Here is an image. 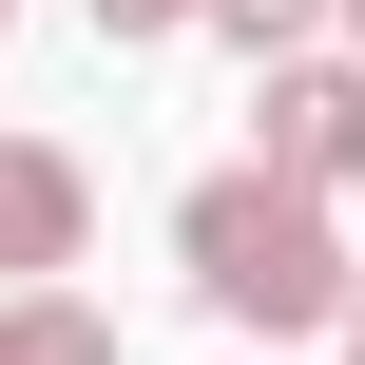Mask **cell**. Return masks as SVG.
<instances>
[{"mask_svg":"<svg viewBox=\"0 0 365 365\" xmlns=\"http://www.w3.org/2000/svg\"><path fill=\"white\" fill-rule=\"evenodd\" d=\"M77 250H96V173L58 135H0V289H58Z\"/></svg>","mask_w":365,"mask_h":365,"instance_id":"obj_3","label":"cell"},{"mask_svg":"<svg viewBox=\"0 0 365 365\" xmlns=\"http://www.w3.org/2000/svg\"><path fill=\"white\" fill-rule=\"evenodd\" d=\"M346 365H365V346H346Z\"/></svg>","mask_w":365,"mask_h":365,"instance_id":"obj_10","label":"cell"},{"mask_svg":"<svg viewBox=\"0 0 365 365\" xmlns=\"http://www.w3.org/2000/svg\"><path fill=\"white\" fill-rule=\"evenodd\" d=\"M346 346H365V289H346Z\"/></svg>","mask_w":365,"mask_h":365,"instance_id":"obj_7","label":"cell"},{"mask_svg":"<svg viewBox=\"0 0 365 365\" xmlns=\"http://www.w3.org/2000/svg\"><path fill=\"white\" fill-rule=\"evenodd\" d=\"M173 269H192V308H212L231 346H308V327H346V289H365L346 192H308V173H269V154H231V173L173 192Z\"/></svg>","mask_w":365,"mask_h":365,"instance_id":"obj_1","label":"cell"},{"mask_svg":"<svg viewBox=\"0 0 365 365\" xmlns=\"http://www.w3.org/2000/svg\"><path fill=\"white\" fill-rule=\"evenodd\" d=\"M0 19H19V0H0Z\"/></svg>","mask_w":365,"mask_h":365,"instance_id":"obj_9","label":"cell"},{"mask_svg":"<svg viewBox=\"0 0 365 365\" xmlns=\"http://www.w3.org/2000/svg\"><path fill=\"white\" fill-rule=\"evenodd\" d=\"M212 38L269 77V58H308V38H346V0H212Z\"/></svg>","mask_w":365,"mask_h":365,"instance_id":"obj_5","label":"cell"},{"mask_svg":"<svg viewBox=\"0 0 365 365\" xmlns=\"http://www.w3.org/2000/svg\"><path fill=\"white\" fill-rule=\"evenodd\" d=\"M250 154L308 173V192H365V38H308L250 77Z\"/></svg>","mask_w":365,"mask_h":365,"instance_id":"obj_2","label":"cell"},{"mask_svg":"<svg viewBox=\"0 0 365 365\" xmlns=\"http://www.w3.org/2000/svg\"><path fill=\"white\" fill-rule=\"evenodd\" d=\"M0 365H115V308H77V289H0Z\"/></svg>","mask_w":365,"mask_h":365,"instance_id":"obj_4","label":"cell"},{"mask_svg":"<svg viewBox=\"0 0 365 365\" xmlns=\"http://www.w3.org/2000/svg\"><path fill=\"white\" fill-rule=\"evenodd\" d=\"M77 19H96V38H115V58H135V38H192V19H212V0H77Z\"/></svg>","mask_w":365,"mask_h":365,"instance_id":"obj_6","label":"cell"},{"mask_svg":"<svg viewBox=\"0 0 365 365\" xmlns=\"http://www.w3.org/2000/svg\"><path fill=\"white\" fill-rule=\"evenodd\" d=\"M346 38H365V0H346Z\"/></svg>","mask_w":365,"mask_h":365,"instance_id":"obj_8","label":"cell"}]
</instances>
